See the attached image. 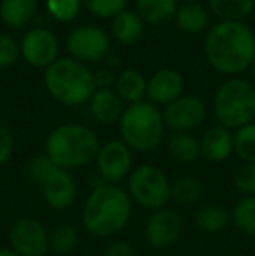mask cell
Returning <instances> with one entry per match:
<instances>
[{
    "label": "cell",
    "mask_w": 255,
    "mask_h": 256,
    "mask_svg": "<svg viewBox=\"0 0 255 256\" xmlns=\"http://www.w3.org/2000/svg\"><path fill=\"white\" fill-rule=\"evenodd\" d=\"M204 56L215 72L236 77L255 61V34L243 21H220L204 38Z\"/></svg>",
    "instance_id": "1"
},
{
    "label": "cell",
    "mask_w": 255,
    "mask_h": 256,
    "mask_svg": "<svg viewBox=\"0 0 255 256\" xmlns=\"http://www.w3.org/2000/svg\"><path fill=\"white\" fill-rule=\"evenodd\" d=\"M131 218V199L126 190L103 183L93 188L82 209V225L95 237H114Z\"/></svg>",
    "instance_id": "2"
},
{
    "label": "cell",
    "mask_w": 255,
    "mask_h": 256,
    "mask_svg": "<svg viewBox=\"0 0 255 256\" xmlns=\"http://www.w3.org/2000/svg\"><path fill=\"white\" fill-rule=\"evenodd\" d=\"M100 142L89 128L81 124H63L55 128L46 140V155L60 169L70 171L96 160Z\"/></svg>",
    "instance_id": "3"
},
{
    "label": "cell",
    "mask_w": 255,
    "mask_h": 256,
    "mask_svg": "<svg viewBox=\"0 0 255 256\" xmlns=\"http://www.w3.org/2000/svg\"><path fill=\"white\" fill-rule=\"evenodd\" d=\"M44 84L51 98L67 106L89 102L96 91L93 72L72 58H58L46 68Z\"/></svg>",
    "instance_id": "4"
},
{
    "label": "cell",
    "mask_w": 255,
    "mask_h": 256,
    "mask_svg": "<svg viewBox=\"0 0 255 256\" xmlns=\"http://www.w3.org/2000/svg\"><path fill=\"white\" fill-rule=\"evenodd\" d=\"M164 128L163 114L156 104L149 102L129 104L119 120L121 142L136 152H152L163 142Z\"/></svg>",
    "instance_id": "5"
},
{
    "label": "cell",
    "mask_w": 255,
    "mask_h": 256,
    "mask_svg": "<svg viewBox=\"0 0 255 256\" xmlns=\"http://www.w3.org/2000/svg\"><path fill=\"white\" fill-rule=\"evenodd\" d=\"M213 112L220 126L239 129L255 118V88L243 78H229L215 92Z\"/></svg>",
    "instance_id": "6"
},
{
    "label": "cell",
    "mask_w": 255,
    "mask_h": 256,
    "mask_svg": "<svg viewBox=\"0 0 255 256\" xmlns=\"http://www.w3.org/2000/svg\"><path fill=\"white\" fill-rule=\"evenodd\" d=\"M128 192L133 202L157 211L171 200V183L159 168L143 164L129 172Z\"/></svg>",
    "instance_id": "7"
},
{
    "label": "cell",
    "mask_w": 255,
    "mask_h": 256,
    "mask_svg": "<svg viewBox=\"0 0 255 256\" xmlns=\"http://www.w3.org/2000/svg\"><path fill=\"white\" fill-rule=\"evenodd\" d=\"M65 46L79 63H96L110 54V37L98 26H77L68 34Z\"/></svg>",
    "instance_id": "8"
},
{
    "label": "cell",
    "mask_w": 255,
    "mask_h": 256,
    "mask_svg": "<svg viewBox=\"0 0 255 256\" xmlns=\"http://www.w3.org/2000/svg\"><path fill=\"white\" fill-rule=\"evenodd\" d=\"M184 220L177 209L163 208L154 211L145 223V240L150 248L168 250L180 240Z\"/></svg>",
    "instance_id": "9"
},
{
    "label": "cell",
    "mask_w": 255,
    "mask_h": 256,
    "mask_svg": "<svg viewBox=\"0 0 255 256\" xmlns=\"http://www.w3.org/2000/svg\"><path fill=\"white\" fill-rule=\"evenodd\" d=\"M11 250L20 256H44L49 251V232L34 218H21L9 228Z\"/></svg>",
    "instance_id": "10"
},
{
    "label": "cell",
    "mask_w": 255,
    "mask_h": 256,
    "mask_svg": "<svg viewBox=\"0 0 255 256\" xmlns=\"http://www.w3.org/2000/svg\"><path fill=\"white\" fill-rule=\"evenodd\" d=\"M58 38L48 28H32L21 38L20 54L34 68L51 66L58 60Z\"/></svg>",
    "instance_id": "11"
},
{
    "label": "cell",
    "mask_w": 255,
    "mask_h": 256,
    "mask_svg": "<svg viewBox=\"0 0 255 256\" xmlns=\"http://www.w3.org/2000/svg\"><path fill=\"white\" fill-rule=\"evenodd\" d=\"M206 118V104L196 96L182 94L166 104L163 112L164 126L171 132H189L199 128Z\"/></svg>",
    "instance_id": "12"
},
{
    "label": "cell",
    "mask_w": 255,
    "mask_h": 256,
    "mask_svg": "<svg viewBox=\"0 0 255 256\" xmlns=\"http://www.w3.org/2000/svg\"><path fill=\"white\" fill-rule=\"evenodd\" d=\"M131 166L133 155L126 143L114 140L100 146V152L96 155V169L103 183L109 185L119 183L131 172Z\"/></svg>",
    "instance_id": "13"
},
{
    "label": "cell",
    "mask_w": 255,
    "mask_h": 256,
    "mask_svg": "<svg viewBox=\"0 0 255 256\" xmlns=\"http://www.w3.org/2000/svg\"><path fill=\"white\" fill-rule=\"evenodd\" d=\"M42 196H44L46 202L49 208L62 211L74 204L75 196H77V185L72 174L65 169L56 168L51 174L48 176L41 186Z\"/></svg>",
    "instance_id": "14"
},
{
    "label": "cell",
    "mask_w": 255,
    "mask_h": 256,
    "mask_svg": "<svg viewBox=\"0 0 255 256\" xmlns=\"http://www.w3.org/2000/svg\"><path fill=\"white\" fill-rule=\"evenodd\" d=\"M184 77L177 70L164 68L147 80V98L152 104H170L184 94Z\"/></svg>",
    "instance_id": "15"
},
{
    "label": "cell",
    "mask_w": 255,
    "mask_h": 256,
    "mask_svg": "<svg viewBox=\"0 0 255 256\" xmlns=\"http://www.w3.org/2000/svg\"><path fill=\"white\" fill-rule=\"evenodd\" d=\"M201 155L210 162H224L234 152V134L224 126L208 129L199 142Z\"/></svg>",
    "instance_id": "16"
},
{
    "label": "cell",
    "mask_w": 255,
    "mask_h": 256,
    "mask_svg": "<svg viewBox=\"0 0 255 256\" xmlns=\"http://www.w3.org/2000/svg\"><path fill=\"white\" fill-rule=\"evenodd\" d=\"M124 102L114 89H96L89 100V112L100 124L119 122L124 114Z\"/></svg>",
    "instance_id": "17"
},
{
    "label": "cell",
    "mask_w": 255,
    "mask_h": 256,
    "mask_svg": "<svg viewBox=\"0 0 255 256\" xmlns=\"http://www.w3.org/2000/svg\"><path fill=\"white\" fill-rule=\"evenodd\" d=\"M136 14L140 20L152 26H163L175 18L177 0H135Z\"/></svg>",
    "instance_id": "18"
},
{
    "label": "cell",
    "mask_w": 255,
    "mask_h": 256,
    "mask_svg": "<svg viewBox=\"0 0 255 256\" xmlns=\"http://www.w3.org/2000/svg\"><path fill=\"white\" fill-rule=\"evenodd\" d=\"M37 14V0H2L0 20L9 28H23Z\"/></svg>",
    "instance_id": "19"
},
{
    "label": "cell",
    "mask_w": 255,
    "mask_h": 256,
    "mask_svg": "<svg viewBox=\"0 0 255 256\" xmlns=\"http://www.w3.org/2000/svg\"><path fill=\"white\" fill-rule=\"evenodd\" d=\"M173 20L180 32L196 35L208 28V24H210V12H208L199 2L182 4L177 9V12H175Z\"/></svg>",
    "instance_id": "20"
},
{
    "label": "cell",
    "mask_w": 255,
    "mask_h": 256,
    "mask_svg": "<svg viewBox=\"0 0 255 256\" xmlns=\"http://www.w3.org/2000/svg\"><path fill=\"white\" fill-rule=\"evenodd\" d=\"M112 37L116 38V42L123 46H133L143 37V21L140 20V16L133 10H124V12L117 14L112 21Z\"/></svg>",
    "instance_id": "21"
},
{
    "label": "cell",
    "mask_w": 255,
    "mask_h": 256,
    "mask_svg": "<svg viewBox=\"0 0 255 256\" xmlns=\"http://www.w3.org/2000/svg\"><path fill=\"white\" fill-rule=\"evenodd\" d=\"M168 152L180 164H194L201 157V145L189 132H173L166 142Z\"/></svg>",
    "instance_id": "22"
},
{
    "label": "cell",
    "mask_w": 255,
    "mask_h": 256,
    "mask_svg": "<svg viewBox=\"0 0 255 256\" xmlns=\"http://www.w3.org/2000/svg\"><path fill=\"white\" fill-rule=\"evenodd\" d=\"M116 92L123 102L129 104L143 102V98L147 96L145 77L136 70H124L116 78Z\"/></svg>",
    "instance_id": "23"
},
{
    "label": "cell",
    "mask_w": 255,
    "mask_h": 256,
    "mask_svg": "<svg viewBox=\"0 0 255 256\" xmlns=\"http://www.w3.org/2000/svg\"><path fill=\"white\" fill-rule=\"evenodd\" d=\"M196 226L204 234H218L229 225L231 214L225 208L217 204H208L197 209L196 212Z\"/></svg>",
    "instance_id": "24"
},
{
    "label": "cell",
    "mask_w": 255,
    "mask_h": 256,
    "mask_svg": "<svg viewBox=\"0 0 255 256\" xmlns=\"http://www.w3.org/2000/svg\"><path fill=\"white\" fill-rule=\"evenodd\" d=\"M211 12L222 21H243L252 14L255 0H208Z\"/></svg>",
    "instance_id": "25"
},
{
    "label": "cell",
    "mask_w": 255,
    "mask_h": 256,
    "mask_svg": "<svg viewBox=\"0 0 255 256\" xmlns=\"http://www.w3.org/2000/svg\"><path fill=\"white\" fill-rule=\"evenodd\" d=\"M79 244V234L75 226L62 223L56 225L49 234V251L56 254H68L77 248Z\"/></svg>",
    "instance_id": "26"
},
{
    "label": "cell",
    "mask_w": 255,
    "mask_h": 256,
    "mask_svg": "<svg viewBox=\"0 0 255 256\" xmlns=\"http://www.w3.org/2000/svg\"><path fill=\"white\" fill-rule=\"evenodd\" d=\"M231 222L245 236L255 237V196L243 197L231 212Z\"/></svg>",
    "instance_id": "27"
},
{
    "label": "cell",
    "mask_w": 255,
    "mask_h": 256,
    "mask_svg": "<svg viewBox=\"0 0 255 256\" xmlns=\"http://www.w3.org/2000/svg\"><path fill=\"white\" fill-rule=\"evenodd\" d=\"M203 196V186L199 180L192 176H184L171 183V199L180 206H192Z\"/></svg>",
    "instance_id": "28"
},
{
    "label": "cell",
    "mask_w": 255,
    "mask_h": 256,
    "mask_svg": "<svg viewBox=\"0 0 255 256\" xmlns=\"http://www.w3.org/2000/svg\"><path fill=\"white\" fill-rule=\"evenodd\" d=\"M234 152L245 164H255V122L236 131Z\"/></svg>",
    "instance_id": "29"
},
{
    "label": "cell",
    "mask_w": 255,
    "mask_h": 256,
    "mask_svg": "<svg viewBox=\"0 0 255 256\" xmlns=\"http://www.w3.org/2000/svg\"><path fill=\"white\" fill-rule=\"evenodd\" d=\"M81 6L95 18L114 20L117 14L126 10L128 0H81Z\"/></svg>",
    "instance_id": "30"
},
{
    "label": "cell",
    "mask_w": 255,
    "mask_h": 256,
    "mask_svg": "<svg viewBox=\"0 0 255 256\" xmlns=\"http://www.w3.org/2000/svg\"><path fill=\"white\" fill-rule=\"evenodd\" d=\"M81 0H46V9L55 20L62 23H70L79 16Z\"/></svg>",
    "instance_id": "31"
},
{
    "label": "cell",
    "mask_w": 255,
    "mask_h": 256,
    "mask_svg": "<svg viewBox=\"0 0 255 256\" xmlns=\"http://www.w3.org/2000/svg\"><path fill=\"white\" fill-rule=\"evenodd\" d=\"M58 166L48 157V155H39V157L32 158L27 166V176L34 185H37L39 188L42 186V183L48 180V176L51 174Z\"/></svg>",
    "instance_id": "32"
},
{
    "label": "cell",
    "mask_w": 255,
    "mask_h": 256,
    "mask_svg": "<svg viewBox=\"0 0 255 256\" xmlns=\"http://www.w3.org/2000/svg\"><path fill=\"white\" fill-rule=\"evenodd\" d=\"M234 185L245 197L255 196V164H243L236 169Z\"/></svg>",
    "instance_id": "33"
},
{
    "label": "cell",
    "mask_w": 255,
    "mask_h": 256,
    "mask_svg": "<svg viewBox=\"0 0 255 256\" xmlns=\"http://www.w3.org/2000/svg\"><path fill=\"white\" fill-rule=\"evenodd\" d=\"M20 58V46L11 35L0 34V68H9Z\"/></svg>",
    "instance_id": "34"
},
{
    "label": "cell",
    "mask_w": 255,
    "mask_h": 256,
    "mask_svg": "<svg viewBox=\"0 0 255 256\" xmlns=\"http://www.w3.org/2000/svg\"><path fill=\"white\" fill-rule=\"evenodd\" d=\"M14 150V136L11 129L0 126V164H6Z\"/></svg>",
    "instance_id": "35"
},
{
    "label": "cell",
    "mask_w": 255,
    "mask_h": 256,
    "mask_svg": "<svg viewBox=\"0 0 255 256\" xmlns=\"http://www.w3.org/2000/svg\"><path fill=\"white\" fill-rule=\"evenodd\" d=\"M93 77H95L96 89H112V86H116V78H117V77H114L112 72L107 70V68H102V70L95 72Z\"/></svg>",
    "instance_id": "36"
},
{
    "label": "cell",
    "mask_w": 255,
    "mask_h": 256,
    "mask_svg": "<svg viewBox=\"0 0 255 256\" xmlns=\"http://www.w3.org/2000/svg\"><path fill=\"white\" fill-rule=\"evenodd\" d=\"M103 256H135V251H133V248L129 246L128 242L119 240V242L110 244V246L105 250Z\"/></svg>",
    "instance_id": "37"
},
{
    "label": "cell",
    "mask_w": 255,
    "mask_h": 256,
    "mask_svg": "<svg viewBox=\"0 0 255 256\" xmlns=\"http://www.w3.org/2000/svg\"><path fill=\"white\" fill-rule=\"evenodd\" d=\"M105 61H107V63H109V64H110V66H112V64H114V66H116V64H119V60H117V58H116V56H114V58H112V52H110V54H109V56H107V58H105Z\"/></svg>",
    "instance_id": "38"
},
{
    "label": "cell",
    "mask_w": 255,
    "mask_h": 256,
    "mask_svg": "<svg viewBox=\"0 0 255 256\" xmlns=\"http://www.w3.org/2000/svg\"><path fill=\"white\" fill-rule=\"evenodd\" d=\"M0 256H20V254H16L13 250H0Z\"/></svg>",
    "instance_id": "39"
},
{
    "label": "cell",
    "mask_w": 255,
    "mask_h": 256,
    "mask_svg": "<svg viewBox=\"0 0 255 256\" xmlns=\"http://www.w3.org/2000/svg\"><path fill=\"white\" fill-rule=\"evenodd\" d=\"M182 2H184V4H197L199 0H182Z\"/></svg>",
    "instance_id": "40"
},
{
    "label": "cell",
    "mask_w": 255,
    "mask_h": 256,
    "mask_svg": "<svg viewBox=\"0 0 255 256\" xmlns=\"http://www.w3.org/2000/svg\"><path fill=\"white\" fill-rule=\"evenodd\" d=\"M250 72H252V77L255 78V61H253V64L250 66Z\"/></svg>",
    "instance_id": "41"
},
{
    "label": "cell",
    "mask_w": 255,
    "mask_h": 256,
    "mask_svg": "<svg viewBox=\"0 0 255 256\" xmlns=\"http://www.w3.org/2000/svg\"><path fill=\"white\" fill-rule=\"evenodd\" d=\"M253 256H255V254H253Z\"/></svg>",
    "instance_id": "42"
}]
</instances>
